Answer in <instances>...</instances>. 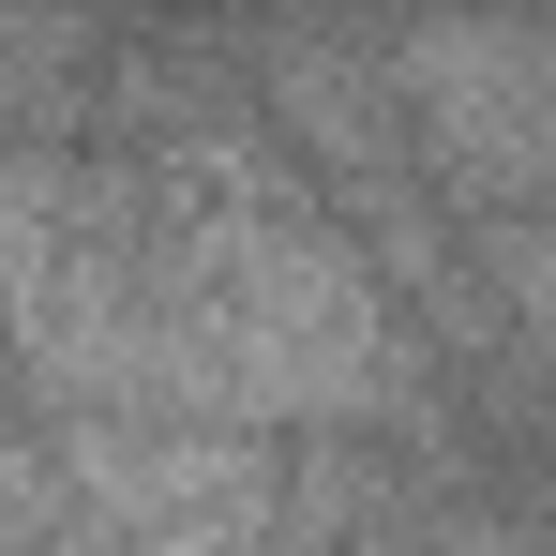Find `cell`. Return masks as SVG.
Listing matches in <instances>:
<instances>
[{"instance_id":"1","label":"cell","mask_w":556,"mask_h":556,"mask_svg":"<svg viewBox=\"0 0 556 556\" xmlns=\"http://www.w3.org/2000/svg\"><path fill=\"white\" fill-rule=\"evenodd\" d=\"M376 91L406 105V136L437 151V181L481 195L496 226L542 195V30L527 15H437V30H406Z\"/></svg>"}]
</instances>
